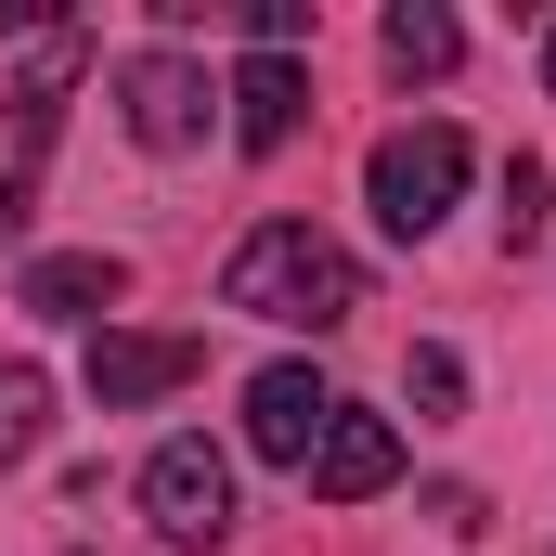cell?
<instances>
[{
	"label": "cell",
	"mask_w": 556,
	"mask_h": 556,
	"mask_svg": "<svg viewBox=\"0 0 556 556\" xmlns=\"http://www.w3.org/2000/svg\"><path fill=\"white\" fill-rule=\"evenodd\" d=\"M220 311L298 324V337H337V324L363 311V260H350L337 233H311V220H260V233L233 247V273H220Z\"/></svg>",
	"instance_id": "1"
},
{
	"label": "cell",
	"mask_w": 556,
	"mask_h": 556,
	"mask_svg": "<svg viewBox=\"0 0 556 556\" xmlns=\"http://www.w3.org/2000/svg\"><path fill=\"white\" fill-rule=\"evenodd\" d=\"M78 65H91V39H78V26H39V52H26V78H13V130H0V247H13L26 207H39V168H52V130H65Z\"/></svg>",
	"instance_id": "2"
},
{
	"label": "cell",
	"mask_w": 556,
	"mask_h": 556,
	"mask_svg": "<svg viewBox=\"0 0 556 556\" xmlns=\"http://www.w3.org/2000/svg\"><path fill=\"white\" fill-rule=\"evenodd\" d=\"M453 194H466V130H453V117L389 130L363 155V207H376V233H402V247H427V233L453 220Z\"/></svg>",
	"instance_id": "3"
},
{
	"label": "cell",
	"mask_w": 556,
	"mask_h": 556,
	"mask_svg": "<svg viewBox=\"0 0 556 556\" xmlns=\"http://www.w3.org/2000/svg\"><path fill=\"white\" fill-rule=\"evenodd\" d=\"M142 518L168 531V544H220L233 531V453L220 440H155V466H142Z\"/></svg>",
	"instance_id": "4"
},
{
	"label": "cell",
	"mask_w": 556,
	"mask_h": 556,
	"mask_svg": "<svg viewBox=\"0 0 556 556\" xmlns=\"http://www.w3.org/2000/svg\"><path fill=\"white\" fill-rule=\"evenodd\" d=\"M117 104H130V142H142V155H181V142H207L220 78L181 65V52H130V65H117Z\"/></svg>",
	"instance_id": "5"
},
{
	"label": "cell",
	"mask_w": 556,
	"mask_h": 556,
	"mask_svg": "<svg viewBox=\"0 0 556 556\" xmlns=\"http://www.w3.org/2000/svg\"><path fill=\"white\" fill-rule=\"evenodd\" d=\"M324 427H337V389H324L311 363H260V376H247V453H260V466H311Z\"/></svg>",
	"instance_id": "6"
},
{
	"label": "cell",
	"mask_w": 556,
	"mask_h": 556,
	"mask_svg": "<svg viewBox=\"0 0 556 556\" xmlns=\"http://www.w3.org/2000/svg\"><path fill=\"white\" fill-rule=\"evenodd\" d=\"M194 337H142V324H104L91 337V402L104 415H130V402H168V389H194Z\"/></svg>",
	"instance_id": "7"
},
{
	"label": "cell",
	"mask_w": 556,
	"mask_h": 556,
	"mask_svg": "<svg viewBox=\"0 0 556 556\" xmlns=\"http://www.w3.org/2000/svg\"><path fill=\"white\" fill-rule=\"evenodd\" d=\"M298 479H311L324 505H376V492L402 479V427H389V415H350V402H337V427H324V453H311Z\"/></svg>",
	"instance_id": "8"
},
{
	"label": "cell",
	"mask_w": 556,
	"mask_h": 556,
	"mask_svg": "<svg viewBox=\"0 0 556 556\" xmlns=\"http://www.w3.org/2000/svg\"><path fill=\"white\" fill-rule=\"evenodd\" d=\"M220 104H233V142H247V155H285L298 117H311V78H298V52H247V65L220 78Z\"/></svg>",
	"instance_id": "9"
},
{
	"label": "cell",
	"mask_w": 556,
	"mask_h": 556,
	"mask_svg": "<svg viewBox=\"0 0 556 556\" xmlns=\"http://www.w3.org/2000/svg\"><path fill=\"white\" fill-rule=\"evenodd\" d=\"M130 298V260L117 247H52V260H26V311L39 324H104Z\"/></svg>",
	"instance_id": "10"
},
{
	"label": "cell",
	"mask_w": 556,
	"mask_h": 556,
	"mask_svg": "<svg viewBox=\"0 0 556 556\" xmlns=\"http://www.w3.org/2000/svg\"><path fill=\"white\" fill-rule=\"evenodd\" d=\"M376 52H389V78H453V65H466V26H453L440 0H402V13L376 26Z\"/></svg>",
	"instance_id": "11"
},
{
	"label": "cell",
	"mask_w": 556,
	"mask_h": 556,
	"mask_svg": "<svg viewBox=\"0 0 556 556\" xmlns=\"http://www.w3.org/2000/svg\"><path fill=\"white\" fill-rule=\"evenodd\" d=\"M39 427H52V376L39 363H0V466H26Z\"/></svg>",
	"instance_id": "12"
},
{
	"label": "cell",
	"mask_w": 556,
	"mask_h": 556,
	"mask_svg": "<svg viewBox=\"0 0 556 556\" xmlns=\"http://www.w3.org/2000/svg\"><path fill=\"white\" fill-rule=\"evenodd\" d=\"M544 220H556L544 155H505V260H531V247H544Z\"/></svg>",
	"instance_id": "13"
},
{
	"label": "cell",
	"mask_w": 556,
	"mask_h": 556,
	"mask_svg": "<svg viewBox=\"0 0 556 556\" xmlns=\"http://www.w3.org/2000/svg\"><path fill=\"white\" fill-rule=\"evenodd\" d=\"M402 389H415V415H453V402H466V363H453V350L427 337L415 363H402Z\"/></svg>",
	"instance_id": "14"
},
{
	"label": "cell",
	"mask_w": 556,
	"mask_h": 556,
	"mask_svg": "<svg viewBox=\"0 0 556 556\" xmlns=\"http://www.w3.org/2000/svg\"><path fill=\"white\" fill-rule=\"evenodd\" d=\"M247 39H260V52H298V39H311V0H247Z\"/></svg>",
	"instance_id": "15"
},
{
	"label": "cell",
	"mask_w": 556,
	"mask_h": 556,
	"mask_svg": "<svg viewBox=\"0 0 556 556\" xmlns=\"http://www.w3.org/2000/svg\"><path fill=\"white\" fill-rule=\"evenodd\" d=\"M544 91H556V26H544Z\"/></svg>",
	"instance_id": "16"
}]
</instances>
